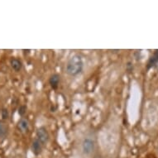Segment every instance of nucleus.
Instances as JSON below:
<instances>
[{
  "label": "nucleus",
  "mask_w": 158,
  "mask_h": 158,
  "mask_svg": "<svg viewBox=\"0 0 158 158\" xmlns=\"http://www.w3.org/2000/svg\"><path fill=\"white\" fill-rule=\"evenodd\" d=\"M83 67L84 63L82 57L80 55H75L68 60L66 65V72L70 76H76L82 72Z\"/></svg>",
  "instance_id": "nucleus-1"
},
{
  "label": "nucleus",
  "mask_w": 158,
  "mask_h": 158,
  "mask_svg": "<svg viewBox=\"0 0 158 158\" xmlns=\"http://www.w3.org/2000/svg\"><path fill=\"white\" fill-rule=\"evenodd\" d=\"M36 138L40 142V143H42L43 146L48 142V140H49V133L47 132V130L46 129V127H39L38 129H37V131H36Z\"/></svg>",
  "instance_id": "nucleus-2"
},
{
  "label": "nucleus",
  "mask_w": 158,
  "mask_h": 158,
  "mask_svg": "<svg viewBox=\"0 0 158 158\" xmlns=\"http://www.w3.org/2000/svg\"><path fill=\"white\" fill-rule=\"evenodd\" d=\"M82 150L86 155H89L94 150V142L90 138H85L82 143Z\"/></svg>",
  "instance_id": "nucleus-3"
},
{
  "label": "nucleus",
  "mask_w": 158,
  "mask_h": 158,
  "mask_svg": "<svg viewBox=\"0 0 158 158\" xmlns=\"http://www.w3.org/2000/svg\"><path fill=\"white\" fill-rule=\"evenodd\" d=\"M42 148H43V145H42V143H40L36 138H35L33 142H32V146H31L32 152H33L36 156L40 155V154L42 153Z\"/></svg>",
  "instance_id": "nucleus-4"
},
{
  "label": "nucleus",
  "mask_w": 158,
  "mask_h": 158,
  "mask_svg": "<svg viewBox=\"0 0 158 158\" xmlns=\"http://www.w3.org/2000/svg\"><path fill=\"white\" fill-rule=\"evenodd\" d=\"M60 77L58 74H53V75L50 77L49 79V84L51 87L53 89H56L59 86V83H60Z\"/></svg>",
  "instance_id": "nucleus-5"
},
{
  "label": "nucleus",
  "mask_w": 158,
  "mask_h": 158,
  "mask_svg": "<svg viewBox=\"0 0 158 158\" xmlns=\"http://www.w3.org/2000/svg\"><path fill=\"white\" fill-rule=\"evenodd\" d=\"M158 63V50H156L154 54L150 57V59L148 60V65H147V70H150L151 68L154 67Z\"/></svg>",
  "instance_id": "nucleus-6"
},
{
  "label": "nucleus",
  "mask_w": 158,
  "mask_h": 158,
  "mask_svg": "<svg viewBox=\"0 0 158 158\" xmlns=\"http://www.w3.org/2000/svg\"><path fill=\"white\" fill-rule=\"evenodd\" d=\"M18 129L20 130L22 132H26L28 131L29 128V122L28 120L25 118H23L20 119V121L18 122Z\"/></svg>",
  "instance_id": "nucleus-7"
},
{
  "label": "nucleus",
  "mask_w": 158,
  "mask_h": 158,
  "mask_svg": "<svg viewBox=\"0 0 158 158\" xmlns=\"http://www.w3.org/2000/svg\"><path fill=\"white\" fill-rule=\"evenodd\" d=\"M11 66L13 68V70L18 72L22 70L23 68V63L19 59H17V58H13L11 60Z\"/></svg>",
  "instance_id": "nucleus-8"
},
{
  "label": "nucleus",
  "mask_w": 158,
  "mask_h": 158,
  "mask_svg": "<svg viewBox=\"0 0 158 158\" xmlns=\"http://www.w3.org/2000/svg\"><path fill=\"white\" fill-rule=\"evenodd\" d=\"M6 133V128L5 126L3 123L0 122V137H2L3 135H5Z\"/></svg>",
  "instance_id": "nucleus-9"
},
{
  "label": "nucleus",
  "mask_w": 158,
  "mask_h": 158,
  "mask_svg": "<svg viewBox=\"0 0 158 158\" xmlns=\"http://www.w3.org/2000/svg\"><path fill=\"white\" fill-rule=\"evenodd\" d=\"M2 117H3V119L8 118V110H7V109H3V111H2Z\"/></svg>",
  "instance_id": "nucleus-10"
},
{
  "label": "nucleus",
  "mask_w": 158,
  "mask_h": 158,
  "mask_svg": "<svg viewBox=\"0 0 158 158\" xmlns=\"http://www.w3.org/2000/svg\"><path fill=\"white\" fill-rule=\"evenodd\" d=\"M25 112H26V107L21 106L19 108V114H20L21 116H23L24 114H25Z\"/></svg>",
  "instance_id": "nucleus-11"
}]
</instances>
